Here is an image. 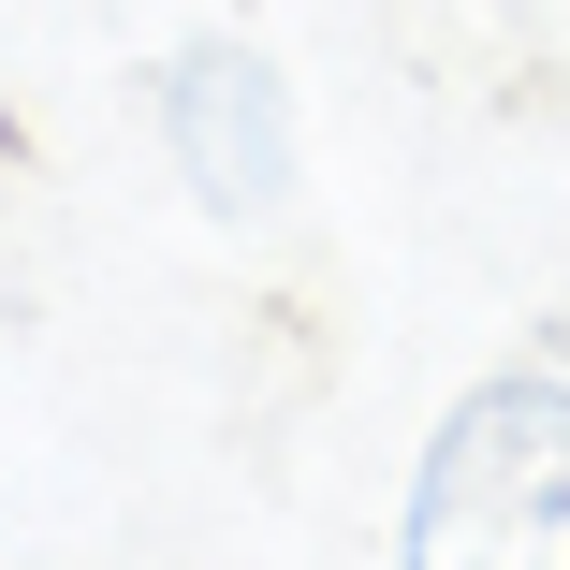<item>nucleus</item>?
<instances>
[{
  "mask_svg": "<svg viewBox=\"0 0 570 570\" xmlns=\"http://www.w3.org/2000/svg\"><path fill=\"white\" fill-rule=\"evenodd\" d=\"M395 570H570V366L556 352H512L439 395L395 498Z\"/></svg>",
  "mask_w": 570,
  "mask_h": 570,
  "instance_id": "obj_1",
  "label": "nucleus"
},
{
  "mask_svg": "<svg viewBox=\"0 0 570 570\" xmlns=\"http://www.w3.org/2000/svg\"><path fill=\"white\" fill-rule=\"evenodd\" d=\"M161 118V161L205 219H235V235H264V219H293V176H307V132H293V73L249 45V30H190L147 88Z\"/></svg>",
  "mask_w": 570,
  "mask_h": 570,
  "instance_id": "obj_2",
  "label": "nucleus"
}]
</instances>
